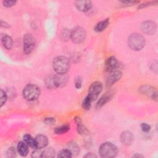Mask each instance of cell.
<instances>
[{"instance_id": "obj_1", "label": "cell", "mask_w": 158, "mask_h": 158, "mask_svg": "<svg viewBox=\"0 0 158 158\" xmlns=\"http://www.w3.org/2000/svg\"><path fill=\"white\" fill-rule=\"evenodd\" d=\"M52 66L57 73L65 74L70 68V62L66 57L58 56L54 59Z\"/></svg>"}, {"instance_id": "obj_2", "label": "cell", "mask_w": 158, "mask_h": 158, "mask_svg": "<svg viewBox=\"0 0 158 158\" xmlns=\"http://www.w3.org/2000/svg\"><path fill=\"white\" fill-rule=\"evenodd\" d=\"M67 81V77L65 74H59L49 77L46 80V85L49 88L64 86Z\"/></svg>"}, {"instance_id": "obj_3", "label": "cell", "mask_w": 158, "mask_h": 158, "mask_svg": "<svg viewBox=\"0 0 158 158\" xmlns=\"http://www.w3.org/2000/svg\"><path fill=\"white\" fill-rule=\"evenodd\" d=\"M99 153L100 156L104 158L114 157L117 154V148L111 143L106 142L101 145Z\"/></svg>"}, {"instance_id": "obj_4", "label": "cell", "mask_w": 158, "mask_h": 158, "mask_svg": "<svg viewBox=\"0 0 158 158\" xmlns=\"http://www.w3.org/2000/svg\"><path fill=\"white\" fill-rule=\"evenodd\" d=\"M128 44L131 49L135 51L141 50L145 44L144 38L139 33L130 35L128 39Z\"/></svg>"}, {"instance_id": "obj_5", "label": "cell", "mask_w": 158, "mask_h": 158, "mask_svg": "<svg viewBox=\"0 0 158 158\" xmlns=\"http://www.w3.org/2000/svg\"><path fill=\"white\" fill-rule=\"evenodd\" d=\"M40 94V88L35 85L30 84L27 85L23 89V96L28 101L36 99Z\"/></svg>"}, {"instance_id": "obj_6", "label": "cell", "mask_w": 158, "mask_h": 158, "mask_svg": "<svg viewBox=\"0 0 158 158\" xmlns=\"http://www.w3.org/2000/svg\"><path fill=\"white\" fill-rule=\"evenodd\" d=\"M70 37L75 43H80L83 41L86 37L85 30L81 27H75L70 32Z\"/></svg>"}, {"instance_id": "obj_7", "label": "cell", "mask_w": 158, "mask_h": 158, "mask_svg": "<svg viewBox=\"0 0 158 158\" xmlns=\"http://www.w3.org/2000/svg\"><path fill=\"white\" fill-rule=\"evenodd\" d=\"M35 45V40L30 33L25 34L23 36V51L25 54L30 53Z\"/></svg>"}, {"instance_id": "obj_8", "label": "cell", "mask_w": 158, "mask_h": 158, "mask_svg": "<svg viewBox=\"0 0 158 158\" xmlns=\"http://www.w3.org/2000/svg\"><path fill=\"white\" fill-rule=\"evenodd\" d=\"M102 89V85L99 81H94L88 89V95L91 97L93 101L98 98L99 94L101 92Z\"/></svg>"}, {"instance_id": "obj_9", "label": "cell", "mask_w": 158, "mask_h": 158, "mask_svg": "<svg viewBox=\"0 0 158 158\" xmlns=\"http://www.w3.org/2000/svg\"><path fill=\"white\" fill-rule=\"evenodd\" d=\"M139 90L142 94L151 97L152 99H157V91L155 88L148 85H144L141 86Z\"/></svg>"}, {"instance_id": "obj_10", "label": "cell", "mask_w": 158, "mask_h": 158, "mask_svg": "<svg viewBox=\"0 0 158 158\" xmlns=\"http://www.w3.org/2000/svg\"><path fill=\"white\" fill-rule=\"evenodd\" d=\"M122 77V72L120 70H115L110 72L107 78V85L111 86L118 81Z\"/></svg>"}, {"instance_id": "obj_11", "label": "cell", "mask_w": 158, "mask_h": 158, "mask_svg": "<svg viewBox=\"0 0 158 158\" xmlns=\"http://www.w3.org/2000/svg\"><path fill=\"white\" fill-rule=\"evenodd\" d=\"M141 28L144 33L148 35H152L154 33L156 30V25L153 22L146 21L141 24Z\"/></svg>"}, {"instance_id": "obj_12", "label": "cell", "mask_w": 158, "mask_h": 158, "mask_svg": "<svg viewBox=\"0 0 158 158\" xmlns=\"http://www.w3.org/2000/svg\"><path fill=\"white\" fill-rule=\"evenodd\" d=\"M118 65L119 64L118 60L114 56H111L109 58H108L105 64L106 70L109 72L116 70L118 67Z\"/></svg>"}, {"instance_id": "obj_13", "label": "cell", "mask_w": 158, "mask_h": 158, "mask_svg": "<svg viewBox=\"0 0 158 158\" xmlns=\"http://www.w3.org/2000/svg\"><path fill=\"white\" fill-rule=\"evenodd\" d=\"M35 139L36 143V149H41L45 148L48 144V138L43 135H38Z\"/></svg>"}, {"instance_id": "obj_14", "label": "cell", "mask_w": 158, "mask_h": 158, "mask_svg": "<svg viewBox=\"0 0 158 158\" xmlns=\"http://www.w3.org/2000/svg\"><path fill=\"white\" fill-rule=\"evenodd\" d=\"M75 6L77 9L81 12H86L91 7L92 4L89 1H78L75 2Z\"/></svg>"}, {"instance_id": "obj_15", "label": "cell", "mask_w": 158, "mask_h": 158, "mask_svg": "<svg viewBox=\"0 0 158 158\" xmlns=\"http://www.w3.org/2000/svg\"><path fill=\"white\" fill-rule=\"evenodd\" d=\"M120 140L123 144L130 145L133 141V135L130 131H123L120 135Z\"/></svg>"}, {"instance_id": "obj_16", "label": "cell", "mask_w": 158, "mask_h": 158, "mask_svg": "<svg viewBox=\"0 0 158 158\" xmlns=\"http://www.w3.org/2000/svg\"><path fill=\"white\" fill-rule=\"evenodd\" d=\"M112 95H113V93L111 92H108L105 93L98 101V102H97L96 106L98 107H100L104 106V104H106L108 101H109L111 99V98H112Z\"/></svg>"}, {"instance_id": "obj_17", "label": "cell", "mask_w": 158, "mask_h": 158, "mask_svg": "<svg viewBox=\"0 0 158 158\" xmlns=\"http://www.w3.org/2000/svg\"><path fill=\"white\" fill-rule=\"evenodd\" d=\"M1 42L3 46L7 49H10L12 47L13 41L10 36L7 35H4L1 37Z\"/></svg>"}, {"instance_id": "obj_18", "label": "cell", "mask_w": 158, "mask_h": 158, "mask_svg": "<svg viewBox=\"0 0 158 158\" xmlns=\"http://www.w3.org/2000/svg\"><path fill=\"white\" fill-rule=\"evenodd\" d=\"M28 145L25 142H19L17 144V151L22 156H26L28 153Z\"/></svg>"}, {"instance_id": "obj_19", "label": "cell", "mask_w": 158, "mask_h": 158, "mask_svg": "<svg viewBox=\"0 0 158 158\" xmlns=\"http://www.w3.org/2000/svg\"><path fill=\"white\" fill-rule=\"evenodd\" d=\"M109 23V19H107L103 21H101L96 25V26L94 27V30L97 32L102 31L103 30H104L106 28V27L108 26Z\"/></svg>"}, {"instance_id": "obj_20", "label": "cell", "mask_w": 158, "mask_h": 158, "mask_svg": "<svg viewBox=\"0 0 158 158\" xmlns=\"http://www.w3.org/2000/svg\"><path fill=\"white\" fill-rule=\"evenodd\" d=\"M75 121L77 125V130H78V132L80 133V134H83V135H85L87 133H88L87 129L86 128V127L85 126L83 125L82 124V122H81V120L80 119V117H75Z\"/></svg>"}, {"instance_id": "obj_21", "label": "cell", "mask_w": 158, "mask_h": 158, "mask_svg": "<svg viewBox=\"0 0 158 158\" xmlns=\"http://www.w3.org/2000/svg\"><path fill=\"white\" fill-rule=\"evenodd\" d=\"M23 141L29 147L31 148H36L35 139H34L31 135L28 134L25 135L23 136Z\"/></svg>"}, {"instance_id": "obj_22", "label": "cell", "mask_w": 158, "mask_h": 158, "mask_svg": "<svg viewBox=\"0 0 158 158\" xmlns=\"http://www.w3.org/2000/svg\"><path fill=\"white\" fill-rule=\"evenodd\" d=\"M69 130H70L69 125L67 124H65V125H63L56 127L54 129V131L56 134L60 135V134H64L67 133Z\"/></svg>"}, {"instance_id": "obj_23", "label": "cell", "mask_w": 158, "mask_h": 158, "mask_svg": "<svg viewBox=\"0 0 158 158\" xmlns=\"http://www.w3.org/2000/svg\"><path fill=\"white\" fill-rule=\"evenodd\" d=\"M67 149H69L72 154V156H75V155H77L78 154V152H79V148L77 146V144L74 143V142H70L68 143L67 144Z\"/></svg>"}, {"instance_id": "obj_24", "label": "cell", "mask_w": 158, "mask_h": 158, "mask_svg": "<svg viewBox=\"0 0 158 158\" xmlns=\"http://www.w3.org/2000/svg\"><path fill=\"white\" fill-rule=\"evenodd\" d=\"M55 156V151L52 148H46L44 151H42L41 157H46L50 158L53 157Z\"/></svg>"}, {"instance_id": "obj_25", "label": "cell", "mask_w": 158, "mask_h": 158, "mask_svg": "<svg viewBox=\"0 0 158 158\" xmlns=\"http://www.w3.org/2000/svg\"><path fill=\"white\" fill-rule=\"evenodd\" d=\"M92 101H93L92 99L88 94L85 97V98L83 99V102H82V107H83V108L84 109H85V110H89L90 109Z\"/></svg>"}, {"instance_id": "obj_26", "label": "cell", "mask_w": 158, "mask_h": 158, "mask_svg": "<svg viewBox=\"0 0 158 158\" xmlns=\"http://www.w3.org/2000/svg\"><path fill=\"white\" fill-rule=\"evenodd\" d=\"M57 157H62V158H70V157H72V154L69 149H65L60 150L59 152V153L57 154Z\"/></svg>"}, {"instance_id": "obj_27", "label": "cell", "mask_w": 158, "mask_h": 158, "mask_svg": "<svg viewBox=\"0 0 158 158\" xmlns=\"http://www.w3.org/2000/svg\"><path fill=\"white\" fill-rule=\"evenodd\" d=\"M0 96H1V101H0V106L2 107L5 102H6L7 100V95L5 91H4L2 89H1L0 91Z\"/></svg>"}, {"instance_id": "obj_28", "label": "cell", "mask_w": 158, "mask_h": 158, "mask_svg": "<svg viewBox=\"0 0 158 158\" xmlns=\"http://www.w3.org/2000/svg\"><path fill=\"white\" fill-rule=\"evenodd\" d=\"M15 149L14 148H10L7 151V155L9 157H13L15 156Z\"/></svg>"}, {"instance_id": "obj_29", "label": "cell", "mask_w": 158, "mask_h": 158, "mask_svg": "<svg viewBox=\"0 0 158 158\" xmlns=\"http://www.w3.org/2000/svg\"><path fill=\"white\" fill-rule=\"evenodd\" d=\"M141 128L142 131L144 132H149L151 129V127L149 125H148L146 123H143L141 125Z\"/></svg>"}, {"instance_id": "obj_30", "label": "cell", "mask_w": 158, "mask_h": 158, "mask_svg": "<svg viewBox=\"0 0 158 158\" xmlns=\"http://www.w3.org/2000/svg\"><path fill=\"white\" fill-rule=\"evenodd\" d=\"M81 82H82V80L80 77H78L75 78V87L77 89H79L81 88Z\"/></svg>"}, {"instance_id": "obj_31", "label": "cell", "mask_w": 158, "mask_h": 158, "mask_svg": "<svg viewBox=\"0 0 158 158\" xmlns=\"http://www.w3.org/2000/svg\"><path fill=\"white\" fill-rule=\"evenodd\" d=\"M2 3H3L4 6H6V7H11V6H14L16 3V1L8 0V1H4L2 2Z\"/></svg>"}, {"instance_id": "obj_32", "label": "cell", "mask_w": 158, "mask_h": 158, "mask_svg": "<svg viewBox=\"0 0 158 158\" xmlns=\"http://www.w3.org/2000/svg\"><path fill=\"white\" fill-rule=\"evenodd\" d=\"M44 122L46 123V124H48V125H52L55 122V119L52 117L45 118L44 120Z\"/></svg>"}, {"instance_id": "obj_33", "label": "cell", "mask_w": 158, "mask_h": 158, "mask_svg": "<svg viewBox=\"0 0 158 158\" xmlns=\"http://www.w3.org/2000/svg\"><path fill=\"white\" fill-rule=\"evenodd\" d=\"M41 153L42 152H40L39 151V149H36L33 153H32V157H41Z\"/></svg>"}, {"instance_id": "obj_34", "label": "cell", "mask_w": 158, "mask_h": 158, "mask_svg": "<svg viewBox=\"0 0 158 158\" xmlns=\"http://www.w3.org/2000/svg\"><path fill=\"white\" fill-rule=\"evenodd\" d=\"M123 4H125L126 6H130L132 4H135L136 3H138V1H122V2Z\"/></svg>"}, {"instance_id": "obj_35", "label": "cell", "mask_w": 158, "mask_h": 158, "mask_svg": "<svg viewBox=\"0 0 158 158\" xmlns=\"http://www.w3.org/2000/svg\"><path fill=\"white\" fill-rule=\"evenodd\" d=\"M151 69L153 70V71H154V72L157 73V62L154 63V64H152Z\"/></svg>"}, {"instance_id": "obj_36", "label": "cell", "mask_w": 158, "mask_h": 158, "mask_svg": "<svg viewBox=\"0 0 158 158\" xmlns=\"http://www.w3.org/2000/svg\"><path fill=\"white\" fill-rule=\"evenodd\" d=\"M152 3H154V2H147V3L143 4L140 5V6H139V8H143V7H147V6H151V5L152 4Z\"/></svg>"}, {"instance_id": "obj_37", "label": "cell", "mask_w": 158, "mask_h": 158, "mask_svg": "<svg viewBox=\"0 0 158 158\" xmlns=\"http://www.w3.org/2000/svg\"><path fill=\"white\" fill-rule=\"evenodd\" d=\"M85 157H91V158H93V157H96V155H94V154H93V153H88L87 154H86L85 156H84Z\"/></svg>"}, {"instance_id": "obj_38", "label": "cell", "mask_w": 158, "mask_h": 158, "mask_svg": "<svg viewBox=\"0 0 158 158\" xmlns=\"http://www.w3.org/2000/svg\"><path fill=\"white\" fill-rule=\"evenodd\" d=\"M1 26L2 27H5V28H9V25L7 23L4 22L2 21H1Z\"/></svg>"}, {"instance_id": "obj_39", "label": "cell", "mask_w": 158, "mask_h": 158, "mask_svg": "<svg viewBox=\"0 0 158 158\" xmlns=\"http://www.w3.org/2000/svg\"><path fill=\"white\" fill-rule=\"evenodd\" d=\"M133 157H143V156H141V155H138V154H135V155H134V156H133Z\"/></svg>"}]
</instances>
